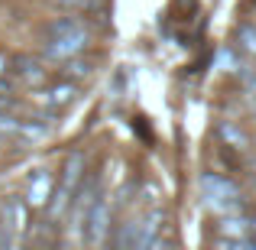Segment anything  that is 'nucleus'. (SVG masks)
<instances>
[{
    "label": "nucleus",
    "instance_id": "4",
    "mask_svg": "<svg viewBox=\"0 0 256 250\" xmlns=\"http://www.w3.org/2000/svg\"><path fill=\"white\" fill-rule=\"evenodd\" d=\"M20 75H23L30 85H42L46 82V69H39L36 59H23V62H20Z\"/></svg>",
    "mask_w": 256,
    "mask_h": 250
},
{
    "label": "nucleus",
    "instance_id": "1",
    "mask_svg": "<svg viewBox=\"0 0 256 250\" xmlns=\"http://www.w3.org/2000/svg\"><path fill=\"white\" fill-rule=\"evenodd\" d=\"M91 46V26L78 13L58 17L46 26V56L49 59H78Z\"/></svg>",
    "mask_w": 256,
    "mask_h": 250
},
{
    "label": "nucleus",
    "instance_id": "3",
    "mask_svg": "<svg viewBox=\"0 0 256 250\" xmlns=\"http://www.w3.org/2000/svg\"><path fill=\"white\" fill-rule=\"evenodd\" d=\"M72 98H75V85H72V82L56 85V88H49V91H42V101L49 107H62V104H68Z\"/></svg>",
    "mask_w": 256,
    "mask_h": 250
},
{
    "label": "nucleus",
    "instance_id": "5",
    "mask_svg": "<svg viewBox=\"0 0 256 250\" xmlns=\"http://www.w3.org/2000/svg\"><path fill=\"white\" fill-rule=\"evenodd\" d=\"M62 7H68L72 13H94L98 7H104V0H58Z\"/></svg>",
    "mask_w": 256,
    "mask_h": 250
},
{
    "label": "nucleus",
    "instance_id": "7",
    "mask_svg": "<svg viewBox=\"0 0 256 250\" xmlns=\"http://www.w3.org/2000/svg\"><path fill=\"white\" fill-rule=\"evenodd\" d=\"M240 46H244L250 56H256V26H244V30H240Z\"/></svg>",
    "mask_w": 256,
    "mask_h": 250
},
{
    "label": "nucleus",
    "instance_id": "6",
    "mask_svg": "<svg viewBox=\"0 0 256 250\" xmlns=\"http://www.w3.org/2000/svg\"><path fill=\"white\" fill-rule=\"evenodd\" d=\"M46 192H49V175H36V179H32V188H30V201L32 205H42Z\"/></svg>",
    "mask_w": 256,
    "mask_h": 250
},
{
    "label": "nucleus",
    "instance_id": "8",
    "mask_svg": "<svg viewBox=\"0 0 256 250\" xmlns=\"http://www.w3.org/2000/svg\"><path fill=\"white\" fill-rule=\"evenodd\" d=\"M253 10H256V4H253Z\"/></svg>",
    "mask_w": 256,
    "mask_h": 250
},
{
    "label": "nucleus",
    "instance_id": "2",
    "mask_svg": "<svg viewBox=\"0 0 256 250\" xmlns=\"http://www.w3.org/2000/svg\"><path fill=\"white\" fill-rule=\"evenodd\" d=\"M201 188H204V201L211 208H237V188L227 179H220V175L211 172V175L201 179Z\"/></svg>",
    "mask_w": 256,
    "mask_h": 250
}]
</instances>
